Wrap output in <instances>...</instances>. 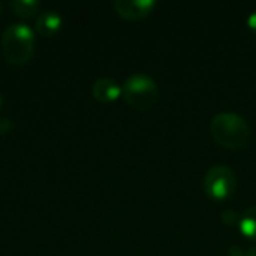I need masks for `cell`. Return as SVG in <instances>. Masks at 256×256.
Wrapping results in <instances>:
<instances>
[{"instance_id":"obj_1","label":"cell","mask_w":256,"mask_h":256,"mask_svg":"<svg viewBox=\"0 0 256 256\" xmlns=\"http://www.w3.org/2000/svg\"><path fill=\"white\" fill-rule=\"evenodd\" d=\"M210 132L216 142L230 150L246 147L252 136V129L246 118L236 112H219L212 118Z\"/></svg>"},{"instance_id":"obj_2","label":"cell","mask_w":256,"mask_h":256,"mask_svg":"<svg viewBox=\"0 0 256 256\" xmlns=\"http://www.w3.org/2000/svg\"><path fill=\"white\" fill-rule=\"evenodd\" d=\"M34 52V33L22 22L8 26L2 34V54L15 66L26 64Z\"/></svg>"},{"instance_id":"obj_3","label":"cell","mask_w":256,"mask_h":256,"mask_svg":"<svg viewBox=\"0 0 256 256\" xmlns=\"http://www.w3.org/2000/svg\"><path fill=\"white\" fill-rule=\"evenodd\" d=\"M122 94L132 108L148 110L158 102L160 92L150 75L136 72L126 78L122 87Z\"/></svg>"},{"instance_id":"obj_4","label":"cell","mask_w":256,"mask_h":256,"mask_svg":"<svg viewBox=\"0 0 256 256\" xmlns=\"http://www.w3.org/2000/svg\"><path fill=\"white\" fill-rule=\"evenodd\" d=\"M237 186L234 171L226 165L212 166L204 178V189L208 196L213 200H226L230 198Z\"/></svg>"},{"instance_id":"obj_5","label":"cell","mask_w":256,"mask_h":256,"mask_svg":"<svg viewBox=\"0 0 256 256\" xmlns=\"http://www.w3.org/2000/svg\"><path fill=\"white\" fill-rule=\"evenodd\" d=\"M112 6L122 18L135 21L150 15L156 6V2L154 0H116Z\"/></svg>"},{"instance_id":"obj_6","label":"cell","mask_w":256,"mask_h":256,"mask_svg":"<svg viewBox=\"0 0 256 256\" xmlns=\"http://www.w3.org/2000/svg\"><path fill=\"white\" fill-rule=\"evenodd\" d=\"M92 94L96 100H99L102 104H110V102H114L120 98L122 87L114 78L104 76V78H99L93 82Z\"/></svg>"},{"instance_id":"obj_7","label":"cell","mask_w":256,"mask_h":256,"mask_svg":"<svg viewBox=\"0 0 256 256\" xmlns=\"http://www.w3.org/2000/svg\"><path fill=\"white\" fill-rule=\"evenodd\" d=\"M62 24H63L62 15L52 9H48L38 15L34 28L39 34L45 38H51V36H56L62 30Z\"/></svg>"},{"instance_id":"obj_8","label":"cell","mask_w":256,"mask_h":256,"mask_svg":"<svg viewBox=\"0 0 256 256\" xmlns=\"http://www.w3.org/2000/svg\"><path fill=\"white\" fill-rule=\"evenodd\" d=\"M8 6L16 16L32 18L39 12L40 3L38 0H10Z\"/></svg>"},{"instance_id":"obj_9","label":"cell","mask_w":256,"mask_h":256,"mask_svg":"<svg viewBox=\"0 0 256 256\" xmlns=\"http://www.w3.org/2000/svg\"><path fill=\"white\" fill-rule=\"evenodd\" d=\"M238 226L244 237H248L249 240H256V206L248 208L240 216Z\"/></svg>"},{"instance_id":"obj_10","label":"cell","mask_w":256,"mask_h":256,"mask_svg":"<svg viewBox=\"0 0 256 256\" xmlns=\"http://www.w3.org/2000/svg\"><path fill=\"white\" fill-rule=\"evenodd\" d=\"M222 220H224L226 225H232V224H236V222H240V216H237V213L232 212V210H226V212H224V214H222Z\"/></svg>"},{"instance_id":"obj_11","label":"cell","mask_w":256,"mask_h":256,"mask_svg":"<svg viewBox=\"0 0 256 256\" xmlns=\"http://www.w3.org/2000/svg\"><path fill=\"white\" fill-rule=\"evenodd\" d=\"M14 129V123L9 118H0V134H8Z\"/></svg>"},{"instance_id":"obj_12","label":"cell","mask_w":256,"mask_h":256,"mask_svg":"<svg viewBox=\"0 0 256 256\" xmlns=\"http://www.w3.org/2000/svg\"><path fill=\"white\" fill-rule=\"evenodd\" d=\"M248 26L256 33V10H254V12L248 16Z\"/></svg>"},{"instance_id":"obj_13","label":"cell","mask_w":256,"mask_h":256,"mask_svg":"<svg viewBox=\"0 0 256 256\" xmlns=\"http://www.w3.org/2000/svg\"><path fill=\"white\" fill-rule=\"evenodd\" d=\"M230 256H244V252L238 246H232L230 249Z\"/></svg>"},{"instance_id":"obj_14","label":"cell","mask_w":256,"mask_h":256,"mask_svg":"<svg viewBox=\"0 0 256 256\" xmlns=\"http://www.w3.org/2000/svg\"><path fill=\"white\" fill-rule=\"evenodd\" d=\"M244 256H256V248H252L248 254H244Z\"/></svg>"},{"instance_id":"obj_15","label":"cell","mask_w":256,"mask_h":256,"mask_svg":"<svg viewBox=\"0 0 256 256\" xmlns=\"http://www.w3.org/2000/svg\"><path fill=\"white\" fill-rule=\"evenodd\" d=\"M2 14H3V4L0 3V15H2Z\"/></svg>"},{"instance_id":"obj_16","label":"cell","mask_w":256,"mask_h":256,"mask_svg":"<svg viewBox=\"0 0 256 256\" xmlns=\"http://www.w3.org/2000/svg\"><path fill=\"white\" fill-rule=\"evenodd\" d=\"M2 105H3V100H2V96H0V108H2Z\"/></svg>"}]
</instances>
